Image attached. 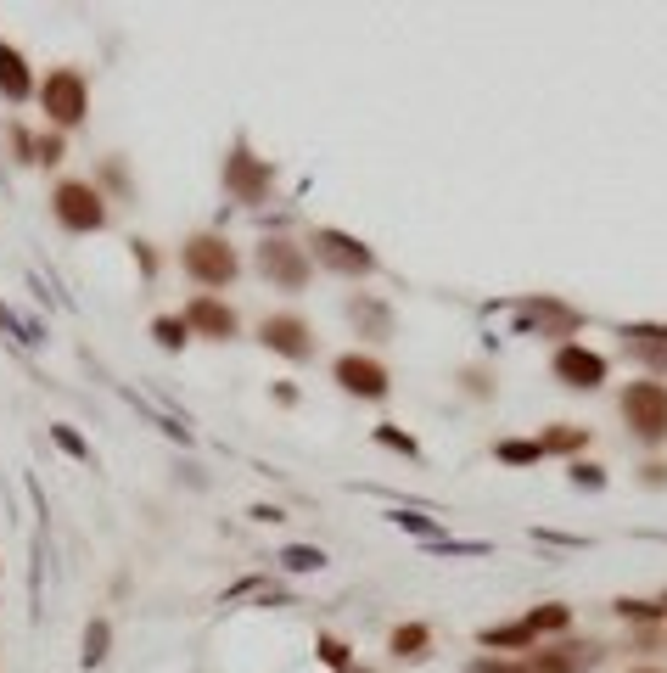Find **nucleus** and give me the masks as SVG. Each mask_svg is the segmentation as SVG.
Returning a JSON list of instances; mask_svg holds the SVG:
<instances>
[{"label": "nucleus", "mask_w": 667, "mask_h": 673, "mask_svg": "<svg viewBox=\"0 0 667 673\" xmlns=\"http://www.w3.org/2000/svg\"><path fill=\"white\" fill-rule=\"evenodd\" d=\"M180 264H185L191 281H202V287H230L236 270H242L236 247H230L225 236H213V230H202V236H191V242L180 247Z\"/></svg>", "instance_id": "nucleus-1"}, {"label": "nucleus", "mask_w": 667, "mask_h": 673, "mask_svg": "<svg viewBox=\"0 0 667 673\" xmlns=\"http://www.w3.org/2000/svg\"><path fill=\"white\" fill-rule=\"evenodd\" d=\"M623 421L634 427V438L662 444L667 438V387L662 382H634L623 393Z\"/></svg>", "instance_id": "nucleus-2"}, {"label": "nucleus", "mask_w": 667, "mask_h": 673, "mask_svg": "<svg viewBox=\"0 0 667 673\" xmlns=\"http://www.w3.org/2000/svg\"><path fill=\"white\" fill-rule=\"evenodd\" d=\"M40 101H45V113L57 118L62 129H73L79 118L90 113V85H85V73H79V68H57V73H45Z\"/></svg>", "instance_id": "nucleus-3"}, {"label": "nucleus", "mask_w": 667, "mask_h": 673, "mask_svg": "<svg viewBox=\"0 0 667 673\" xmlns=\"http://www.w3.org/2000/svg\"><path fill=\"white\" fill-rule=\"evenodd\" d=\"M51 208H57V219L68 230H79V236L107 225V202H101V191L90 186V180H62L57 197H51Z\"/></svg>", "instance_id": "nucleus-4"}, {"label": "nucleus", "mask_w": 667, "mask_h": 673, "mask_svg": "<svg viewBox=\"0 0 667 673\" xmlns=\"http://www.w3.org/2000/svg\"><path fill=\"white\" fill-rule=\"evenodd\" d=\"M309 247H314V258L337 275H376V253H370L365 242H354V236H342V230H314Z\"/></svg>", "instance_id": "nucleus-5"}, {"label": "nucleus", "mask_w": 667, "mask_h": 673, "mask_svg": "<svg viewBox=\"0 0 667 673\" xmlns=\"http://www.w3.org/2000/svg\"><path fill=\"white\" fill-rule=\"evenodd\" d=\"M258 270L298 292L303 281H309V253H303L298 242H286V236H264V242H258Z\"/></svg>", "instance_id": "nucleus-6"}, {"label": "nucleus", "mask_w": 667, "mask_h": 673, "mask_svg": "<svg viewBox=\"0 0 667 673\" xmlns=\"http://www.w3.org/2000/svg\"><path fill=\"white\" fill-rule=\"evenodd\" d=\"M225 191L236 202H264L270 197V163L253 158L247 146H236V152L225 158Z\"/></svg>", "instance_id": "nucleus-7"}, {"label": "nucleus", "mask_w": 667, "mask_h": 673, "mask_svg": "<svg viewBox=\"0 0 667 673\" xmlns=\"http://www.w3.org/2000/svg\"><path fill=\"white\" fill-rule=\"evenodd\" d=\"M550 371H555V382H561V387L595 393V387L606 382V359H600L595 348H578V343H572V348H561V354H555V365H550Z\"/></svg>", "instance_id": "nucleus-8"}, {"label": "nucleus", "mask_w": 667, "mask_h": 673, "mask_svg": "<svg viewBox=\"0 0 667 673\" xmlns=\"http://www.w3.org/2000/svg\"><path fill=\"white\" fill-rule=\"evenodd\" d=\"M606 657L600 645H589V640H572V645H555V651H533L527 662H516L522 673H583V668H595V662Z\"/></svg>", "instance_id": "nucleus-9"}, {"label": "nucleus", "mask_w": 667, "mask_h": 673, "mask_svg": "<svg viewBox=\"0 0 667 673\" xmlns=\"http://www.w3.org/2000/svg\"><path fill=\"white\" fill-rule=\"evenodd\" d=\"M258 337H264V348H275V354H286V359H309L314 354V331L303 326L298 315H270L264 326H258Z\"/></svg>", "instance_id": "nucleus-10"}, {"label": "nucleus", "mask_w": 667, "mask_h": 673, "mask_svg": "<svg viewBox=\"0 0 667 673\" xmlns=\"http://www.w3.org/2000/svg\"><path fill=\"white\" fill-rule=\"evenodd\" d=\"M337 382H342V393L382 399L387 393V365H376V359H365V354H342L337 359Z\"/></svg>", "instance_id": "nucleus-11"}, {"label": "nucleus", "mask_w": 667, "mask_h": 673, "mask_svg": "<svg viewBox=\"0 0 667 673\" xmlns=\"http://www.w3.org/2000/svg\"><path fill=\"white\" fill-rule=\"evenodd\" d=\"M185 326H197L202 337H236V309H225L219 298H197L191 309H185Z\"/></svg>", "instance_id": "nucleus-12"}, {"label": "nucleus", "mask_w": 667, "mask_h": 673, "mask_svg": "<svg viewBox=\"0 0 667 673\" xmlns=\"http://www.w3.org/2000/svg\"><path fill=\"white\" fill-rule=\"evenodd\" d=\"M623 348L639 359V365L667 371V326H628L623 331Z\"/></svg>", "instance_id": "nucleus-13"}, {"label": "nucleus", "mask_w": 667, "mask_h": 673, "mask_svg": "<svg viewBox=\"0 0 667 673\" xmlns=\"http://www.w3.org/2000/svg\"><path fill=\"white\" fill-rule=\"evenodd\" d=\"M527 320H539V337H572L578 331V309H567V303H555V298L527 303Z\"/></svg>", "instance_id": "nucleus-14"}, {"label": "nucleus", "mask_w": 667, "mask_h": 673, "mask_svg": "<svg viewBox=\"0 0 667 673\" xmlns=\"http://www.w3.org/2000/svg\"><path fill=\"white\" fill-rule=\"evenodd\" d=\"M0 90H6V101H23L34 90L29 68H23V57H17L12 45H0Z\"/></svg>", "instance_id": "nucleus-15"}, {"label": "nucleus", "mask_w": 667, "mask_h": 673, "mask_svg": "<svg viewBox=\"0 0 667 673\" xmlns=\"http://www.w3.org/2000/svg\"><path fill=\"white\" fill-rule=\"evenodd\" d=\"M348 315H354V326H359V320H365V326L376 331V337H387V331H393V320H387V309H382V303H370V298H354V303H348Z\"/></svg>", "instance_id": "nucleus-16"}, {"label": "nucleus", "mask_w": 667, "mask_h": 673, "mask_svg": "<svg viewBox=\"0 0 667 673\" xmlns=\"http://www.w3.org/2000/svg\"><path fill=\"white\" fill-rule=\"evenodd\" d=\"M426 640H432V634H426L421 623H404V629L393 634V651H398V657H421V651H426Z\"/></svg>", "instance_id": "nucleus-17"}, {"label": "nucleus", "mask_w": 667, "mask_h": 673, "mask_svg": "<svg viewBox=\"0 0 667 673\" xmlns=\"http://www.w3.org/2000/svg\"><path fill=\"white\" fill-rule=\"evenodd\" d=\"M567 606H539V612H527L522 617V623H527V629H533V634H544V629H567Z\"/></svg>", "instance_id": "nucleus-18"}, {"label": "nucleus", "mask_w": 667, "mask_h": 673, "mask_svg": "<svg viewBox=\"0 0 667 673\" xmlns=\"http://www.w3.org/2000/svg\"><path fill=\"white\" fill-rule=\"evenodd\" d=\"M483 645H533V629H527V623H511V629H483Z\"/></svg>", "instance_id": "nucleus-19"}, {"label": "nucleus", "mask_w": 667, "mask_h": 673, "mask_svg": "<svg viewBox=\"0 0 667 673\" xmlns=\"http://www.w3.org/2000/svg\"><path fill=\"white\" fill-rule=\"evenodd\" d=\"M583 438H589L583 427H550V432L539 438V449H578Z\"/></svg>", "instance_id": "nucleus-20"}, {"label": "nucleus", "mask_w": 667, "mask_h": 673, "mask_svg": "<svg viewBox=\"0 0 667 673\" xmlns=\"http://www.w3.org/2000/svg\"><path fill=\"white\" fill-rule=\"evenodd\" d=\"M107 634H113V629H107L101 617H96V623L85 629V668H90V662H101V657H107Z\"/></svg>", "instance_id": "nucleus-21"}, {"label": "nucleus", "mask_w": 667, "mask_h": 673, "mask_svg": "<svg viewBox=\"0 0 667 673\" xmlns=\"http://www.w3.org/2000/svg\"><path fill=\"white\" fill-rule=\"evenodd\" d=\"M185 331H191L185 320H152V337L163 348H185Z\"/></svg>", "instance_id": "nucleus-22"}, {"label": "nucleus", "mask_w": 667, "mask_h": 673, "mask_svg": "<svg viewBox=\"0 0 667 673\" xmlns=\"http://www.w3.org/2000/svg\"><path fill=\"white\" fill-rule=\"evenodd\" d=\"M286 567H292V573H309V567H326V556H320V550H309V545H292L286 550Z\"/></svg>", "instance_id": "nucleus-23"}, {"label": "nucleus", "mask_w": 667, "mask_h": 673, "mask_svg": "<svg viewBox=\"0 0 667 673\" xmlns=\"http://www.w3.org/2000/svg\"><path fill=\"white\" fill-rule=\"evenodd\" d=\"M544 449L539 444H499V460H511V466H527V460H539Z\"/></svg>", "instance_id": "nucleus-24"}, {"label": "nucleus", "mask_w": 667, "mask_h": 673, "mask_svg": "<svg viewBox=\"0 0 667 673\" xmlns=\"http://www.w3.org/2000/svg\"><path fill=\"white\" fill-rule=\"evenodd\" d=\"M320 657H326L331 668H342V662H348V645H342V640H320Z\"/></svg>", "instance_id": "nucleus-25"}, {"label": "nucleus", "mask_w": 667, "mask_h": 673, "mask_svg": "<svg viewBox=\"0 0 667 673\" xmlns=\"http://www.w3.org/2000/svg\"><path fill=\"white\" fill-rule=\"evenodd\" d=\"M393 522H398V528H415V533H438L432 522H426V516H410V511H398Z\"/></svg>", "instance_id": "nucleus-26"}, {"label": "nucleus", "mask_w": 667, "mask_h": 673, "mask_svg": "<svg viewBox=\"0 0 667 673\" xmlns=\"http://www.w3.org/2000/svg\"><path fill=\"white\" fill-rule=\"evenodd\" d=\"M466 673H522V668H511V662H494V657H483V662H471Z\"/></svg>", "instance_id": "nucleus-27"}, {"label": "nucleus", "mask_w": 667, "mask_h": 673, "mask_svg": "<svg viewBox=\"0 0 667 673\" xmlns=\"http://www.w3.org/2000/svg\"><path fill=\"white\" fill-rule=\"evenodd\" d=\"M34 158H40V163H57V158H62V141H40V146H34Z\"/></svg>", "instance_id": "nucleus-28"}, {"label": "nucleus", "mask_w": 667, "mask_h": 673, "mask_svg": "<svg viewBox=\"0 0 667 673\" xmlns=\"http://www.w3.org/2000/svg\"><path fill=\"white\" fill-rule=\"evenodd\" d=\"M57 444H62V449H68V455H85V444H79V438H73V432H68V427H57Z\"/></svg>", "instance_id": "nucleus-29"}, {"label": "nucleus", "mask_w": 667, "mask_h": 673, "mask_svg": "<svg viewBox=\"0 0 667 673\" xmlns=\"http://www.w3.org/2000/svg\"><path fill=\"white\" fill-rule=\"evenodd\" d=\"M639 673H662V668H639Z\"/></svg>", "instance_id": "nucleus-30"}]
</instances>
